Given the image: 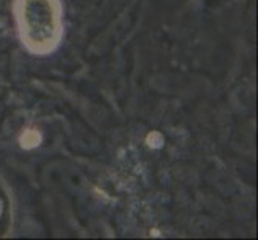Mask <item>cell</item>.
Masks as SVG:
<instances>
[{"instance_id": "cell-1", "label": "cell", "mask_w": 258, "mask_h": 240, "mask_svg": "<svg viewBox=\"0 0 258 240\" xmlns=\"http://www.w3.org/2000/svg\"><path fill=\"white\" fill-rule=\"evenodd\" d=\"M50 173L53 175L51 176L53 181L63 184L64 188H68V189L79 191V189H82L84 186H85L84 176L79 172H76L74 168L68 167V165H63L61 168H51Z\"/></svg>"}]
</instances>
